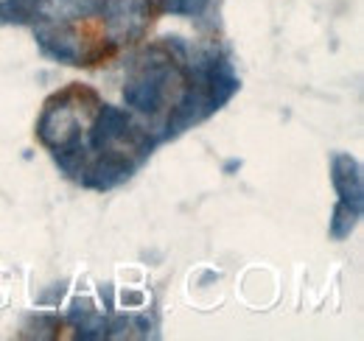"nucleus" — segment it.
I'll return each mask as SVG.
<instances>
[{
    "label": "nucleus",
    "instance_id": "5",
    "mask_svg": "<svg viewBox=\"0 0 364 341\" xmlns=\"http://www.w3.org/2000/svg\"><path fill=\"white\" fill-rule=\"evenodd\" d=\"M331 179H333V188L339 193V202L350 205L353 210H364V176L362 166L356 157L345 154V151H336L331 157Z\"/></svg>",
    "mask_w": 364,
    "mask_h": 341
},
{
    "label": "nucleus",
    "instance_id": "4",
    "mask_svg": "<svg viewBox=\"0 0 364 341\" xmlns=\"http://www.w3.org/2000/svg\"><path fill=\"white\" fill-rule=\"evenodd\" d=\"M37 34V45L43 48V53H48L56 62L65 65H82V37L70 28V23H50V20H40V26L34 28Z\"/></svg>",
    "mask_w": 364,
    "mask_h": 341
},
{
    "label": "nucleus",
    "instance_id": "3",
    "mask_svg": "<svg viewBox=\"0 0 364 341\" xmlns=\"http://www.w3.org/2000/svg\"><path fill=\"white\" fill-rule=\"evenodd\" d=\"M101 14L112 43H132L149 26V0H104Z\"/></svg>",
    "mask_w": 364,
    "mask_h": 341
},
{
    "label": "nucleus",
    "instance_id": "6",
    "mask_svg": "<svg viewBox=\"0 0 364 341\" xmlns=\"http://www.w3.org/2000/svg\"><path fill=\"white\" fill-rule=\"evenodd\" d=\"M132 131V121L124 109L118 107H101V112L95 115L90 126V148L104 154V151H112L127 134Z\"/></svg>",
    "mask_w": 364,
    "mask_h": 341
},
{
    "label": "nucleus",
    "instance_id": "7",
    "mask_svg": "<svg viewBox=\"0 0 364 341\" xmlns=\"http://www.w3.org/2000/svg\"><path fill=\"white\" fill-rule=\"evenodd\" d=\"M104 0H34V20L50 23H76L101 11Z\"/></svg>",
    "mask_w": 364,
    "mask_h": 341
},
{
    "label": "nucleus",
    "instance_id": "10",
    "mask_svg": "<svg viewBox=\"0 0 364 341\" xmlns=\"http://www.w3.org/2000/svg\"><path fill=\"white\" fill-rule=\"evenodd\" d=\"M121 299H124V305H143V294H137V291H129Z\"/></svg>",
    "mask_w": 364,
    "mask_h": 341
},
{
    "label": "nucleus",
    "instance_id": "1",
    "mask_svg": "<svg viewBox=\"0 0 364 341\" xmlns=\"http://www.w3.org/2000/svg\"><path fill=\"white\" fill-rule=\"evenodd\" d=\"M40 140L46 143L50 151H56L59 157L76 154L82 146V121L79 112L73 109V104L62 101H50L37 124Z\"/></svg>",
    "mask_w": 364,
    "mask_h": 341
},
{
    "label": "nucleus",
    "instance_id": "9",
    "mask_svg": "<svg viewBox=\"0 0 364 341\" xmlns=\"http://www.w3.org/2000/svg\"><path fill=\"white\" fill-rule=\"evenodd\" d=\"M208 6V0H163V9L168 14H180V17H193L202 14Z\"/></svg>",
    "mask_w": 364,
    "mask_h": 341
},
{
    "label": "nucleus",
    "instance_id": "8",
    "mask_svg": "<svg viewBox=\"0 0 364 341\" xmlns=\"http://www.w3.org/2000/svg\"><path fill=\"white\" fill-rule=\"evenodd\" d=\"M359 218H362L359 210H353V207H350V205H345V202H336L333 215H331V238H333V241L348 238V235L356 229Z\"/></svg>",
    "mask_w": 364,
    "mask_h": 341
},
{
    "label": "nucleus",
    "instance_id": "2",
    "mask_svg": "<svg viewBox=\"0 0 364 341\" xmlns=\"http://www.w3.org/2000/svg\"><path fill=\"white\" fill-rule=\"evenodd\" d=\"M171 76H174V67L166 62L146 65L135 79L124 87V101L140 115H157L166 101V90H168Z\"/></svg>",
    "mask_w": 364,
    "mask_h": 341
}]
</instances>
